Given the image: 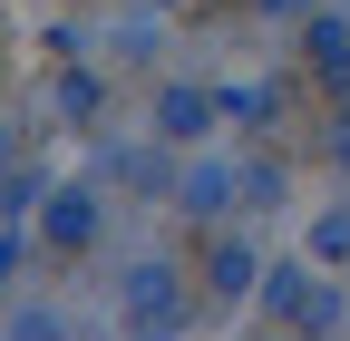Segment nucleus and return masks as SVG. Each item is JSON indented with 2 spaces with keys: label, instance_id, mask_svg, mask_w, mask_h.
<instances>
[{
  "label": "nucleus",
  "instance_id": "1",
  "mask_svg": "<svg viewBox=\"0 0 350 341\" xmlns=\"http://www.w3.org/2000/svg\"><path fill=\"white\" fill-rule=\"evenodd\" d=\"M126 303H137V322H146V331L185 322V292L165 283V264H137V273H126Z\"/></svg>",
  "mask_w": 350,
  "mask_h": 341
},
{
  "label": "nucleus",
  "instance_id": "2",
  "mask_svg": "<svg viewBox=\"0 0 350 341\" xmlns=\"http://www.w3.org/2000/svg\"><path fill=\"white\" fill-rule=\"evenodd\" d=\"M156 127H165V137H195V127H204V98H195V88H165Z\"/></svg>",
  "mask_w": 350,
  "mask_h": 341
},
{
  "label": "nucleus",
  "instance_id": "3",
  "mask_svg": "<svg viewBox=\"0 0 350 341\" xmlns=\"http://www.w3.org/2000/svg\"><path fill=\"white\" fill-rule=\"evenodd\" d=\"M49 234H59V244H88V234H98V215H88V195H59V205H49Z\"/></svg>",
  "mask_w": 350,
  "mask_h": 341
},
{
  "label": "nucleus",
  "instance_id": "4",
  "mask_svg": "<svg viewBox=\"0 0 350 341\" xmlns=\"http://www.w3.org/2000/svg\"><path fill=\"white\" fill-rule=\"evenodd\" d=\"M224 195H234V176H224V166H195V176H185V205H195V215H214Z\"/></svg>",
  "mask_w": 350,
  "mask_h": 341
},
{
  "label": "nucleus",
  "instance_id": "5",
  "mask_svg": "<svg viewBox=\"0 0 350 341\" xmlns=\"http://www.w3.org/2000/svg\"><path fill=\"white\" fill-rule=\"evenodd\" d=\"M321 253H350V215H321V234H312Z\"/></svg>",
  "mask_w": 350,
  "mask_h": 341
},
{
  "label": "nucleus",
  "instance_id": "6",
  "mask_svg": "<svg viewBox=\"0 0 350 341\" xmlns=\"http://www.w3.org/2000/svg\"><path fill=\"white\" fill-rule=\"evenodd\" d=\"M340 166H350V127H340Z\"/></svg>",
  "mask_w": 350,
  "mask_h": 341
}]
</instances>
